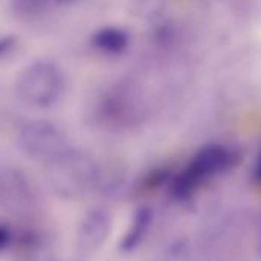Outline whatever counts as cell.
I'll use <instances>...</instances> for the list:
<instances>
[{
  "mask_svg": "<svg viewBox=\"0 0 261 261\" xmlns=\"http://www.w3.org/2000/svg\"><path fill=\"white\" fill-rule=\"evenodd\" d=\"M128 43H130L128 34L116 26L102 28L98 32H95L92 37V44L99 52L110 54V55L122 54L128 47Z\"/></svg>",
  "mask_w": 261,
  "mask_h": 261,
  "instance_id": "obj_8",
  "label": "cell"
},
{
  "mask_svg": "<svg viewBox=\"0 0 261 261\" xmlns=\"http://www.w3.org/2000/svg\"><path fill=\"white\" fill-rule=\"evenodd\" d=\"M112 234V217L104 208H92L76 229V249L81 255H93L102 249Z\"/></svg>",
  "mask_w": 261,
  "mask_h": 261,
  "instance_id": "obj_5",
  "label": "cell"
},
{
  "mask_svg": "<svg viewBox=\"0 0 261 261\" xmlns=\"http://www.w3.org/2000/svg\"><path fill=\"white\" fill-rule=\"evenodd\" d=\"M154 41L159 44V46H171L174 38H176V31L174 28L171 26V23H161L154 28Z\"/></svg>",
  "mask_w": 261,
  "mask_h": 261,
  "instance_id": "obj_11",
  "label": "cell"
},
{
  "mask_svg": "<svg viewBox=\"0 0 261 261\" xmlns=\"http://www.w3.org/2000/svg\"><path fill=\"white\" fill-rule=\"evenodd\" d=\"M15 90L24 104L37 109H47L61 98L64 76L55 63L38 60L23 69L17 80Z\"/></svg>",
  "mask_w": 261,
  "mask_h": 261,
  "instance_id": "obj_3",
  "label": "cell"
},
{
  "mask_svg": "<svg viewBox=\"0 0 261 261\" xmlns=\"http://www.w3.org/2000/svg\"><path fill=\"white\" fill-rule=\"evenodd\" d=\"M168 5V0H132L130 12L139 20L156 21L162 17Z\"/></svg>",
  "mask_w": 261,
  "mask_h": 261,
  "instance_id": "obj_9",
  "label": "cell"
},
{
  "mask_svg": "<svg viewBox=\"0 0 261 261\" xmlns=\"http://www.w3.org/2000/svg\"><path fill=\"white\" fill-rule=\"evenodd\" d=\"M14 242H15V236L11 226L0 222V254H5L6 251H9L14 246Z\"/></svg>",
  "mask_w": 261,
  "mask_h": 261,
  "instance_id": "obj_12",
  "label": "cell"
},
{
  "mask_svg": "<svg viewBox=\"0 0 261 261\" xmlns=\"http://www.w3.org/2000/svg\"><path fill=\"white\" fill-rule=\"evenodd\" d=\"M55 0H11V8L18 17L29 18L41 14Z\"/></svg>",
  "mask_w": 261,
  "mask_h": 261,
  "instance_id": "obj_10",
  "label": "cell"
},
{
  "mask_svg": "<svg viewBox=\"0 0 261 261\" xmlns=\"http://www.w3.org/2000/svg\"><path fill=\"white\" fill-rule=\"evenodd\" d=\"M151 220H153L151 211L148 208H139L133 214V219L119 242V251L124 254H128L138 249V246L144 242L145 236L148 234Z\"/></svg>",
  "mask_w": 261,
  "mask_h": 261,
  "instance_id": "obj_7",
  "label": "cell"
},
{
  "mask_svg": "<svg viewBox=\"0 0 261 261\" xmlns=\"http://www.w3.org/2000/svg\"><path fill=\"white\" fill-rule=\"evenodd\" d=\"M133 93L127 87L113 89L104 101L102 112L112 122H127L135 116V99Z\"/></svg>",
  "mask_w": 261,
  "mask_h": 261,
  "instance_id": "obj_6",
  "label": "cell"
},
{
  "mask_svg": "<svg viewBox=\"0 0 261 261\" xmlns=\"http://www.w3.org/2000/svg\"><path fill=\"white\" fill-rule=\"evenodd\" d=\"M18 145L28 158L46 167L72 148L66 133L47 119L24 122L18 130Z\"/></svg>",
  "mask_w": 261,
  "mask_h": 261,
  "instance_id": "obj_4",
  "label": "cell"
},
{
  "mask_svg": "<svg viewBox=\"0 0 261 261\" xmlns=\"http://www.w3.org/2000/svg\"><path fill=\"white\" fill-rule=\"evenodd\" d=\"M236 164V153L225 145L211 144L200 148L187 168L173 177L170 193L177 200L191 197L211 176H216Z\"/></svg>",
  "mask_w": 261,
  "mask_h": 261,
  "instance_id": "obj_2",
  "label": "cell"
},
{
  "mask_svg": "<svg viewBox=\"0 0 261 261\" xmlns=\"http://www.w3.org/2000/svg\"><path fill=\"white\" fill-rule=\"evenodd\" d=\"M81 0H55L57 5H64V6H69V5H75Z\"/></svg>",
  "mask_w": 261,
  "mask_h": 261,
  "instance_id": "obj_14",
  "label": "cell"
},
{
  "mask_svg": "<svg viewBox=\"0 0 261 261\" xmlns=\"http://www.w3.org/2000/svg\"><path fill=\"white\" fill-rule=\"evenodd\" d=\"M17 46L15 35H3L0 37V60H3L8 54H11Z\"/></svg>",
  "mask_w": 261,
  "mask_h": 261,
  "instance_id": "obj_13",
  "label": "cell"
},
{
  "mask_svg": "<svg viewBox=\"0 0 261 261\" xmlns=\"http://www.w3.org/2000/svg\"><path fill=\"white\" fill-rule=\"evenodd\" d=\"M47 170L52 188L64 199H80L98 188L99 165L84 151L70 148Z\"/></svg>",
  "mask_w": 261,
  "mask_h": 261,
  "instance_id": "obj_1",
  "label": "cell"
},
{
  "mask_svg": "<svg viewBox=\"0 0 261 261\" xmlns=\"http://www.w3.org/2000/svg\"><path fill=\"white\" fill-rule=\"evenodd\" d=\"M257 176L261 179V154L260 158H258V161H257Z\"/></svg>",
  "mask_w": 261,
  "mask_h": 261,
  "instance_id": "obj_15",
  "label": "cell"
}]
</instances>
